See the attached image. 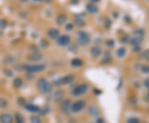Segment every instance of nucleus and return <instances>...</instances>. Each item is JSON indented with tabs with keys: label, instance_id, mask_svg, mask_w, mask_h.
Masks as SVG:
<instances>
[{
	"label": "nucleus",
	"instance_id": "1",
	"mask_svg": "<svg viewBox=\"0 0 149 123\" xmlns=\"http://www.w3.org/2000/svg\"><path fill=\"white\" fill-rule=\"evenodd\" d=\"M37 88L43 93H49L52 90V85L45 78H40L37 81Z\"/></svg>",
	"mask_w": 149,
	"mask_h": 123
},
{
	"label": "nucleus",
	"instance_id": "2",
	"mask_svg": "<svg viewBox=\"0 0 149 123\" xmlns=\"http://www.w3.org/2000/svg\"><path fill=\"white\" fill-rule=\"evenodd\" d=\"M87 90H88L87 84H82L73 88V90H72V94L74 96H80V95H82V94L85 93V92H87Z\"/></svg>",
	"mask_w": 149,
	"mask_h": 123
},
{
	"label": "nucleus",
	"instance_id": "3",
	"mask_svg": "<svg viewBox=\"0 0 149 123\" xmlns=\"http://www.w3.org/2000/svg\"><path fill=\"white\" fill-rule=\"evenodd\" d=\"M84 106H85V102L84 101H76L72 105H70V111L73 112H79L84 108Z\"/></svg>",
	"mask_w": 149,
	"mask_h": 123
},
{
	"label": "nucleus",
	"instance_id": "4",
	"mask_svg": "<svg viewBox=\"0 0 149 123\" xmlns=\"http://www.w3.org/2000/svg\"><path fill=\"white\" fill-rule=\"evenodd\" d=\"M28 72L31 73H37V72H41L45 69L44 65L42 64H34V65H28L26 67Z\"/></svg>",
	"mask_w": 149,
	"mask_h": 123
},
{
	"label": "nucleus",
	"instance_id": "5",
	"mask_svg": "<svg viewBox=\"0 0 149 123\" xmlns=\"http://www.w3.org/2000/svg\"><path fill=\"white\" fill-rule=\"evenodd\" d=\"M78 41L81 45H87V43L90 41V38H89V36L87 35V33L83 31H80L78 33Z\"/></svg>",
	"mask_w": 149,
	"mask_h": 123
},
{
	"label": "nucleus",
	"instance_id": "6",
	"mask_svg": "<svg viewBox=\"0 0 149 123\" xmlns=\"http://www.w3.org/2000/svg\"><path fill=\"white\" fill-rule=\"evenodd\" d=\"M0 122L1 123H12L13 122V118L12 116L9 114H2L0 116Z\"/></svg>",
	"mask_w": 149,
	"mask_h": 123
},
{
	"label": "nucleus",
	"instance_id": "7",
	"mask_svg": "<svg viewBox=\"0 0 149 123\" xmlns=\"http://www.w3.org/2000/svg\"><path fill=\"white\" fill-rule=\"evenodd\" d=\"M70 42V37L68 36H62L60 37L57 40V43L60 46H66Z\"/></svg>",
	"mask_w": 149,
	"mask_h": 123
},
{
	"label": "nucleus",
	"instance_id": "8",
	"mask_svg": "<svg viewBox=\"0 0 149 123\" xmlns=\"http://www.w3.org/2000/svg\"><path fill=\"white\" fill-rule=\"evenodd\" d=\"M74 80V76L69 75V76H66V77L62 78L61 79L59 80V82L61 83L60 84H70L71 83H73Z\"/></svg>",
	"mask_w": 149,
	"mask_h": 123
},
{
	"label": "nucleus",
	"instance_id": "9",
	"mask_svg": "<svg viewBox=\"0 0 149 123\" xmlns=\"http://www.w3.org/2000/svg\"><path fill=\"white\" fill-rule=\"evenodd\" d=\"M26 108H27L28 112H37L40 111L39 108L34 104H27L26 105Z\"/></svg>",
	"mask_w": 149,
	"mask_h": 123
},
{
	"label": "nucleus",
	"instance_id": "10",
	"mask_svg": "<svg viewBox=\"0 0 149 123\" xmlns=\"http://www.w3.org/2000/svg\"><path fill=\"white\" fill-rule=\"evenodd\" d=\"M70 108V99H66L65 101L62 102L61 104V108L63 111H67Z\"/></svg>",
	"mask_w": 149,
	"mask_h": 123
},
{
	"label": "nucleus",
	"instance_id": "11",
	"mask_svg": "<svg viewBox=\"0 0 149 123\" xmlns=\"http://www.w3.org/2000/svg\"><path fill=\"white\" fill-rule=\"evenodd\" d=\"M48 35H49V37L52 38V39H55V38L58 37L59 32H58L57 30H56V29H51V30H50L49 32H48Z\"/></svg>",
	"mask_w": 149,
	"mask_h": 123
},
{
	"label": "nucleus",
	"instance_id": "12",
	"mask_svg": "<svg viewBox=\"0 0 149 123\" xmlns=\"http://www.w3.org/2000/svg\"><path fill=\"white\" fill-rule=\"evenodd\" d=\"M89 112L91 116H96L98 115V109L95 108V107H90L89 108Z\"/></svg>",
	"mask_w": 149,
	"mask_h": 123
},
{
	"label": "nucleus",
	"instance_id": "13",
	"mask_svg": "<svg viewBox=\"0 0 149 123\" xmlns=\"http://www.w3.org/2000/svg\"><path fill=\"white\" fill-rule=\"evenodd\" d=\"M99 53H100V50L99 49L98 47L92 48L91 51H90V54H91V55H93L94 57H96V56H98L99 55Z\"/></svg>",
	"mask_w": 149,
	"mask_h": 123
},
{
	"label": "nucleus",
	"instance_id": "14",
	"mask_svg": "<svg viewBox=\"0 0 149 123\" xmlns=\"http://www.w3.org/2000/svg\"><path fill=\"white\" fill-rule=\"evenodd\" d=\"M82 61L79 59H74L71 61V64L74 67H79V66H81L82 65Z\"/></svg>",
	"mask_w": 149,
	"mask_h": 123
},
{
	"label": "nucleus",
	"instance_id": "15",
	"mask_svg": "<svg viewBox=\"0 0 149 123\" xmlns=\"http://www.w3.org/2000/svg\"><path fill=\"white\" fill-rule=\"evenodd\" d=\"M54 97H55L56 101H60L62 98V97H63V92H62L61 91H60V90H58V91H56L55 92Z\"/></svg>",
	"mask_w": 149,
	"mask_h": 123
},
{
	"label": "nucleus",
	"instance_id": "16",
	"mask_svg": "<svg viewBox=\"0 0 149 123\" xmlns=\"http://www.w3.org/2000/svg\"><path fill=\"white\" fill-rule=\"evenodd\" d=\"M87 10L90 12V13H96V11H97V8H96V6L94 5V4H89L87 6Z\"/></svg>",
	"mask_w": 149,
	"mask_h": 123
},
{
	"label": "nucleus",
	"instance_id": "17",
	"mask_svg": "<svg viewBox=\"0 0 149 123\" xmlns=\"http://www.w3.org/2000/svg\"><path fill=\"white\" fill-rule=\"evenodd\" d=\"M13 84H14V86L15 87H20L23 84V80L21 79L20 78H15L14 79V81H13Z\"/></svg>",
	"mask_w": 149,
	"mask_h": 123
},
{
	"label": "nucleus",
	"instance_id": "18",
	"mask_svg": "<svg viewBox=\"0 0 149 123\" xmlns=\"http://www.w3.org/2000/svg\"><path fill=\"white\" fill-rule=\"evenodd\" d=\"M30 121H31V123H41V118H40L39 116H33Z\"/></svg>",
	"mask_w": 149,
	"mask_h": 123
},
{
	"label": "nucleus",
	"instance_id": "19",
	"mask_svg": "<svg viewBox=\"0 0 149 123\" xmlns=\"http://www.w3.org/2000/svg\"><path fill=\"white\" fill-rule=\"evenodd\" d=\"M16 122L17 123H24V119L20 114H16Z\"/></svg>",
	"mask_w": 149,
	"mask_h": 123
},
{
	"label": "nucleus",
	"instance_id": "20",
	"mask_svg": "<svg viewBox=\"0 0 149 123\" xmlns=\"http://www.w3.org/2000/svg\"><path fill=\"white\" fill-rule=\"evenodd\" d=\"M66 16L61 15V16H59V17L57 18V22H58V23H60V24H63L66 22Z\"/></svg>",
	"mask_w": 149,
	"mask_h": 123
},
{
	"label": "nucleus",
	"instance_id": "21",
	"mask_svg": "<svg viewBox=\"0 0 149 123\" xmlns=\"http://www.w3.org/2000/svg\"><path fill=\"white\" fill-rule=\"evenodd\" d=\"M7 102L3 99V98H0V108H5V107H7Z\"/></svg>",
	"mask_w": 149,
	"mask_h": 123
},
{
	"label": "nucleus",
	"instance_id": "22",
	"mask_svg": "<svg viewBox=\"0 0 149 123\" xmlns=\"http://www.w3.org/2000/svg\"><path fill=\"white\" fill-rule=\"evenodd\" d=\"M96 123H104V121H103V119L99 118L97 119V121H96Z\"/></svg>",
	"mask_w": 149,
	"mask_h": 123
},
{
	"label": "nucleus",
	"instance_id": "23",
	"mask_svg": "<svg viewBox=\"0 0 149 123\" xmlns=\"http://www.w3.org/2000/svg\"><path fill=\"white\" fill-rule=\"evenodd\" d=\"M66 28H67V29H69V28H71V29H72V26L71 25H69V26H67V27H66Z\"/></svg>",
	"mask_w": 149,
	"mask_h": 123
},
{
	"label": "nucleus",
	"instance_id": "24",
	"mask_svg": "<svg viewBox=\"0 0 149 123\" xmlns=\"http://www.w3.org/2000/svg\"><path fill=\"white\" fill-rule=\"evenodd\" d=\"M92 1H94V2H95V1H98V0H92Z\"/></svg>",
	"mask_w": 149,
	"mask_h": 123
}]
</instances>
